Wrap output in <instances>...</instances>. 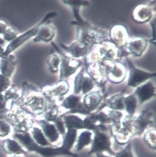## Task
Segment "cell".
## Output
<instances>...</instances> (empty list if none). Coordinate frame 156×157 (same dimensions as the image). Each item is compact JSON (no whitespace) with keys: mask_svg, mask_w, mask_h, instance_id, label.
Returning a JSON list of instances; mask_svg holds the SVG:
<instances>
[{"mask_svg":"<svg viewBox=\"0 0 156 157\" xmlns=\"http://www.w3.org/2000/svg\"><path fill=\"white\" fill-rule=\"evenodd\" d=\"M57 15V13L56 12H50L48 13L38 24H36L32 28H31L27 31L17 36L14 40L8 44L4 52V54L5 56H7L9 55L12 52L22 46L25 42L28 40L32 37L36 36L40 26L43 23L48 21L50 19L54 18Z\"/></svg>","mask_w":156,"mask_h":157,"instance_id":"obj_1","label":"cell"},{"mask_svg":"<svg viewBox=\"0 0 156 157\" xmlns=\"http://www.w3.org/2000/svg\"><path fill=\"white\" fill-rule=\"evenodd\" d=\"M110 146V140L107 136L105 133L97 131L95 133L91 149L88 154L101 152L103 151H106L110 153H112Z\"/></svg>","mask_w":156,"mask_h":157,"instance_id":"obj_2","label":"cell"},{"mask_svg":"<svg viewBox=\"0 0 156 157\" xmlns=\"http://www.w3.org/2000/svg\"><path fill=\"white\" fill-rule=\"evenodd\" d=\"M24 102L32 112L37 114L43 113L47 105L44 97L37 94H32L28 96L24 99Z\"/></svg>","mask_w":156,"mask_h":157,"instance_id":"obj_3","label":"cell"},{"mask_svg":"<svg viewBox=\"0 0 156 157\" xmlns=\"http://www.w3.org/2000/svg\"><path fill=\"white\" fill-rule=\"evenodd\" d=\"M56 33V29L54 25L45 22L40 26L33 41L34 42H43L48 43L54 39Z\"/></svg>","mask_w":156,"mask_h":157,"instance_id":"obj_4","label":"cell"},{"mask_svg":"<svg viewBox=\"0 0 156 157\" xmlns=\"http://www.w3.org/2000/svg\"><path fill=\"white\" fill-rule=\"evenodd\" d=\"M80 65V62L72 59L71 58L66 56L61 57L60 68L61 79H62L73 74Z\"/></svg>","mask_w":156,"mask_h":157,"instance_id":"obj_5","label":"cell"},{"mask_svg":"<svg viewBox=\"0 0 156 157\" xmlns=\"http://www.w3.org/2000/svg\"><path fill=\"white\" fill-rule=\"evenodd\" d=\"M155 76L156 73H149L136 68H133L130 72L128 85L131 87H137Z\"/></svg>","mask_w":156,"mask_h":157,"instance_id":"obj_6","label":"cell"},{"mask_svg":"<svg viewBox=\"0 0 156 157\" xmlns=\"http://www.w3.org/2000/svg\"><path fill=\"white\" fill-rule=\"evenodd\" d=\"M74 92L75 94L82 92L85 94L89 92L93 87V81L89 77H85L82 72L79 73L75 78Z\"/></svg>","mask_w":156,"mask_h":157,"instance_id":"obj_7","label":"cell"},{"mask_svg":"<svg viewBox=\"0 0 156 157\" xmlns=\"http://www.w3.org/2000/svg\"><path fill=\"white\" fill-rule=\"evenodd\" d=\"M135 94L138 98L139 104H141L155 96V88L149 81L138 87Z\"/></svg>","mask_w":156,"mask_h":157,"instance_id":"obj_8","label":"cell"},{"mask_svg":"<svg viewBox=\"0 0 156 157\" xmlns=\"http://www.w3.org/2000/svg\"><path fill=\"white\" fill-rule=\"evenodd\" d=\"M39 124L43 132L50 143H53L58 140L59 134L54 124L44 120L40 121Z\"/></svg>","mask_w":156,"mask_h":157,"instance_id":"obj_9","label":"cell"},{"mask_svg":"<svg viewBox=\"0 0 156 157\" xmlns=\"http://www.w3.org/2000/svg\"><path fill=\"white\" fill-rule=\"evenodd\" d=\"M16 59L12 54H9L0 60V71L2 75L10 78L14 72L16 65Z\"/></svg>","mask_w":156,"mask_h":157,"instance_id":"obj_10","label":"cell"},{"mask_svg":"<svg viewBox=\"0 0 156 157\" xmlns=\"http://www.w3.org/2000/svg\"><path fill=\"white\" fill-rule=\"evenodd\" d=\"M13 136L16 140L28 150L37 151L39 147L28 132H16Z\"/></svg>","mask_w":156,"mask_h":157,"instance_id":"obj_11","label":"cell"},{"mask_svg":"<svg viewBox=\"0 0 156 157\" xmlns=\"http://www.w3.org/2000/svg\"><path fill=\"white\" fill-rule=\"evenodd\" d=\"M2 148L4 151L12 155H19L25 153L21 145L17 141L11 139H7L2 143Z\"/></svg>","mask_w":156,"mask_h":157,"instance_id":"obj_12","label":"cell"},{"mask_svg":"<svg viewBox=\"0 0 156 157\" xmlns=\"http://www.w3.org/2000/svg\"><path fill=\"white\" fill-rule=\"evenodd\" d=\"M147 46L146 40L142 38H136L130 42L128 49L130 51L137 56H140Z\"/></svg>","mask_w":156,"mask_h":157,"instance_id":"obj_13","label":"cell"},{"mask_svg":"<svg viewBox=\"0 0 156 157\" xmlns=\"http://www.w3.org/2000/svg\"><path fill=\"white\" fill-rule=\"evenodd\" d=\"M61 46L63 49L66 50V51L75 58L82 57L86 52V47L81 44V43L78 42H74L69 47L65 46L62 44Z\"/></svg>","mask_w":156,"mask_h":157,"instance_id":"obj_14","label":"cell"},{"mask_svg":"<svg viewBox=\"0 0 156 157\" xmlns=\"http://www.w3.org/2000/svg\"><path fill=\"white\" fill-rule=\"evenodd\" d=\"M111 38L113 41L117 45H122L126 42L127 33L126 29L121 26H117L112 29L111 32Z\"/></svg>","mask_w":156,"mask_h":157,"instance_id":"obj_15","label":"cell"},{"mask_svg":"<svg viewBox=\"0 0 156 157\" xmlns=\"http://www.w3.org/2000/svg\"><path fill=\"white\" fill-rule=\"evenodd\" d=\"M151 12L150 8L146 5H139L136 8L134 16L136 20L139 22H145L150 19Z\"/></svg>","mask_w":156,"mask_h":157,"instance_id":"obj_16","label":"cell"},{"mask_svg":"<svg viewBox=\"0 0 156 157\" xmlns=\"http://www.w3.org/2000/svg\"><path fill=\"white\" fill-rule=\"evenodd\" d=\"M30 134L34 141L38 145L42 147H47L50 146V142L47 140L44 133L40 128L37 127H32Z\"/></svg>","mask_w":156,"mask_h":157,"instance_id":"obj_17","label":"cell"},{"mask_svg":"<svg viewBox=\"0 0 156 157\" xmlns=\"http://www.w3.org/2000/svg\"><path fill=\"white\" fill-rule=\"evenodd\" d=\"M65 126L68 129H80L84 128L83 121L78 116L68 115L64 118Z\"/></svg>","mask_w":156,"mask_h":157,"instance_id":"obj_18","label":"cell"},{"mask_svg":"<svg viewBox=\"0 0 156 157\" xmlns=\"http://www.w3.org/2000/svg\"><path fill=\"white\" fill-rule=\"evenodd\" d=\"M69 84L66 81H61L57 84V86L51 89H46L43 90V96H50L51 95H63L67 93L69 90Z\"/></svg>","mask_w":156,"mask_h":157,"instance_id":"obj_19","label":"cell"},{"mask_svg":"<svg viewBox=\"0 0 156 157\" xmlns=\"http://www.w3.org/2000/svg\"><path fill=\"white\" fill-rule=\"evenodd\" d=\"M101 100V97L98 93L91 92L84 97V106L88 109H94L99 104Z\"/></svg>","mask_w":156,"mask_h":157,"instance_id":"obj_20","label":"cell"},{"mask_svg":"<svg viewBox=\"0 0 156 157\" xmlns=\"http://www.w3.org/2000/svg\"><path fill=\"white\" fill-rule=\"evenodd\" d=\"M77 133V131L76 129H71L68 130V131L65 133L63 144L61 147L62 149L65 151H69L76 140Z\"/></svg>","mask_w":156,"mask_h":157,"instance_id":"obj_21","label":"cell"},{"mask_svg":"<svg viewBox=\"0 0 156 157\" xmlns=\"http://www.w3.org/2000/svg\"><path fill=\"white\" fill-rule=\"evenodd\" d=\"M125 70L121 64H116L112 69L110 70L109 76L110 79L114 82H119L124 78Z\"/></svg>","mask_w":156,"mask_h":157,"instance_id":"obj_22","label":"cell"},{"mask_svg":"<svg viewBox=\"0 0 156 157\" xmlns=\"http://www.w3.org/2000/svg\"><path fill=\"white\" fill-rule=\"evenodd\" d=\"M124 105L126 110L130 115L135 113L137 105L136 98L134 95H130L124 99Z\"/></svg>","mask_w":156,"mask_h":157,"instance_id":"obj_23","label":"cell"},{"mask_svg":"<svg viewBox=\"0 0 156 157\" xmlns=\"http://www.w3.org/2000/svg\"><path fill=\"white\" fill-rule=\"evenodd\" d=\"M60 62L61 59L58 54L53 53L49 55L47 59V63L50 72L56 73L58 71Z\"/></svg>","mask_w":156,"mask_h":157,"instance_id":"obj_24","label":"cell"},{"mask_svg":"<svg viewBox=\"0 0 156 157\" xmlns=\"http://www.w3.org/2000/svg\"><path fill=\"white\" fill-rule=\"evenodd\" d=\"M92 133L89 131L83 132L78 139L76 148L78 151L81 150L85 146H87L91 142Z\"/></svg>","mask_w":156,"mask_h":157,"instance_id":"obj_25","label":"cell"},{"mask_svg":"<svg viewBox=\"0 0 156 157\" xmlns=\"http://www.w3.org/2000/svg\"><path fill=\"white\" fill-rule=\"evenodd\" d=\"M80 98L75 95H71L65 99L61 104L66 109H75L79 105Z\"/></svg>","mask_w":156,"mask_h":157,"instance_id":"obj_26","label":"cell"},{"mask_svg":"<svg viewBox=\"0 0 156 157\" xmlns=\"http://www.w3.org/2000/svg\"><path fill=\"white\" fill-rule=\"evenodd\" d=\"M124 97L121 95L113 96L110 99V107L115 109H123L124 108Z\"/></svg>","mask_w":156,"mask_h":157,"instance_id":"obj_27","label":"cell"},{"mask_svg":"<svg viewBox=\"0 0 156 157\" xmlns=\"http://www.w3.org/2000/svg\"><path fill=\"white\" fill-rule=\"evenodd\" d=\"M98 121L97 115H91L87 116L85 119L83 121L84 128L88 130H94L96 129V127L94 123Z\"/></svg>","mask_w":156,"mask_h":157,"instance_id":"obj_28","label":"cell"},{"mask_svg":"<svg viewBox=\"0 0 156 157\" xmlns=\"http://www.w3.org/2000/svg\"><path fill=\"white\" fill-rule=\"evenodd\" d=\"M11 131V128L9 123L5 120H0V137L7 136Z\"/></svg>","mask_w":156,"mask_h":157,"instance_id":"obj_29","label":"cell"},{"mask_svg":"<svg viewBox=\"0 0 156 157\" xmlns=\"http://www.w3.org/2000/svg\"><path fill=\"white\" fill-rule=\"evenodd\" d=\"M17 34L13 28L9 27L3 34V40L5 41L11 42L17 37Z\"/></svg>","mask_w":156,"mask_h":157,"instance_id":"obj_30","label":"cell"},{"mask_svg":"<svg viewBox=\"0 0 156 157\" xmlns=\"http://www.w3.org/2000/svg\"><path fill=\"white\" fill-rule=\"evenodd\" d=\"M10 84V80L9 78L0 74V92L2 93L8 90Z\"/></svg>","mask_w":156,"mask_h":157,"instance_id":"obj_31","label":"cell"},{"mask_svg":"<svg viewBox=\"0 0 156 157\" xmlns=\"http://www.w3.org/2000/svg\"><path fill=\"white\" fill-rule=\"evenodd\" d=\"M4 98L6 101L10 100L11 99H17L20 98L19 94L17 93V91L15 88L12 87L10 89L6 90L4 93Z\"/></svg>","mask_w":156,"mask_h":157,"instance_id":"obj_32","label":"cell"},{"mask_svg":"<svg viewBox=\"0 0 156 157\" xmlns=\"http://www.w3.org/2000/svg\"><path fill=\"white\" fill-rule=\"evenodd\" d=\"M150 115L148 112H144L137 120V122L142 128H146L150 122L149 120Z\"/></svg>","mask_w":156,"mask_h":157,"instance_id":"obj_33","label":"cell"},{"mask_svg":"<svg viewBox=\"0 0 156 157\" xmlns=\"http://www.w3.org/2000/svg\"><path fill=\"white\" fill-rule=\"evenodd\" d=\"M116 157H134L131 151V145L129 143L121 151L115 154Z\"/></svg>","mask_w":156,"mask_h":157,"instance_id":"obj_34","label":"cell"},{"mask_svg":"<svg viewBox=\"0 0 156 157\" xmlns=\"http://www.w3.org/2000/svg\"><path fill=\"white\" fill-rule=\"evenodd\" d=\"M58 112L56 109H51L47 111L45 115V119L47 121H54L57 119Z\"/></svg>","mask_w":156,"mask_h":157,"instance_id":"obj_35","label":"cell"},{"mask_svg":"<svg viewBox=\"0 0 156 157\" xmlns=\"http://www.w3.org/2000/svg\"><path fill=\"white\" fill-rule=\"evenodd\" d=\"M54 122H55V126L59 133L61 134H65V128L63 121L60 119L57 118Z\"/></svg>","mask_w":156,"mask_h":157,"instance_id":"obj_36","label":"cell"},{"mask_svg":"<svg viewBox=\"0 0 156 157\" xmlns=\"http://www.w3.org/2000/svg\"><path fill=\"white\" fill-rule=\"evenodd\" d=\"M97 119L101 123H105L109 122L110 121L109 118L104 113H101L97 115Z\"/></svg>","mask_w":156,"mask_h":157,"instance_id":"obj_37","label":"cell"},{"mask_svg":"<svg viewBox=\"0 0 156 157\" xmlns=\"http://www.w3.org/2000/svg\"><path fill=\"white\" fill-rule=\"evenodd\" d=\"M8 27V24L5 21L0 20V34L3 35Z\"/></svg>","mask_w":156,"mask_h":157,"instance_id":"obj_38","label":"cell"},{"mask_svg":"<svg viewBox=\"0 0 156 157\" xmlns=\"http://www.w3.org/2000/svg\"><path fill=\"white\" fill-rule=\"evenodd\" d=\"M5 52V50L3 48V47L2 46H0V58H3L5 57H7L5 56L4 55V53Z\"/></svg>","mask_w":156,"mask_h":157,"instance_id":"obj_39","label":"cell"},{"mask_svg":"<svg viewBox=\"0 0 156 157\" xmlns=\"http://www.w3.org/2000/svg\"><path fill=\"white\" fill-rule=\"evenodd\" d=\"M96 153L97 157H110L109 156H106V155H103L101 152H97Z\"/></svg>","mask_w":156,"mask_h":157,"instance_id":"obj_40","label":"cell"},{"mask_svg":"<svg viewBox=\"0 0 156 157\" xmlns=\"http://www.w3.org/2000/svg\"><path fill=\"white\" fill-rule=\"evenodd\" d=\"M5 41L2 38H0V46H3L5 44Z\"/></svg>","mask_w":156,"mask_h":157,"instance_id":"obj_41","label":"cell"},{"mask_svg":"<svg viewBox=\"0 0 156 157\" xmlns=\"http://www.w3.org/2000/svg\"><path fill=\"white\" fill-rule=\"evenodd\" d=\"M4 98V96H3V94L1 92H0V99H1L3 98Z\"/></svg>","mask_w":156,"mask_h":157,"instance_id":"obj_42","label":"cell"},{"mask_svg":"<svg viewBox=\"0 0 156 157\" xmlns=\"http://www.w3.org/2000/svg\"><path fill=\"white\" fill-rule=\"evenodd\" d=\"M9 157H22L19 156V155H12V156H10Z\"/></svg>","mask_w":156,"mask_h":157,"instance_id":"obj_43","label":"cell"}]
</instances>
